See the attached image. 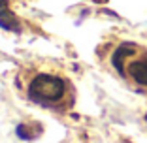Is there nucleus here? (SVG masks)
<instances>
[{
	"label": "nucleus",
	"mask_w": 147,
	"mask_h": 143,
	"mask_svg": "<svg viewBox=\"0 0 147 143\" xmlns=\"http://www.w3.org/2000/svg\"><path fill=\"white\" fill-rule=\"evenodd\" d=\"M128 74H130V77L134 79L136 83H140V85H147V58L130 62Z\"/></svg>",
	"instance_id": "nucleus-2"
},
{
	"label": "nucleus",
	"mask_w": 147,
	"mask_h": 143,
	"mask_svg": "<svg viewBox=\"0 0 147 143\" xmlns=\"http://www.w3.org/2000/svg\"><path fill=\"white\" fill-rule=\"evenodd\" d=\"M64 81L55 75H47V74H40L32 79L30 83V96L38 102H57L61 100L64 94Z\"/></svg>",
	"instance_id": "nucleus-1"
},
{
	"label": "nucleus",
	"mask_w": 147,
	"mask_h": 143,
	"mask_svg": "<svg viewBox=\"0 0 147 143\" xmlns=\"http://www.w3.org/2000/svg\"><path fill=\"white\" fill-rule=\"evenodd\" d=\"M0 26H4L8 30H19V23L11 13V9L8 8L6 0H0Z\"/></svg>",
	"instance_id": "nucleus-3"
}]
</instances>
